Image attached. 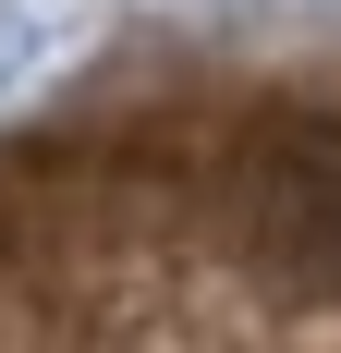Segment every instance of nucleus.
Returning <instances> with one entry per match:
<instances>
[{
  "label": "nucleus",
  "instance_id": "nucleus-1",
  "mask_svg": "<svg viewBox=\"0 0 341 353\" xmlns=\"http://www.w3.org/2000/svg\"><path fill=\"white\" fill-rule=\"evenodd\" d=\"M244 256L280 292L341 305V122H280L244 146Z\"/></svg>",
  "mask_w": 341,
  "mask_h": 353
}]
</instances>
